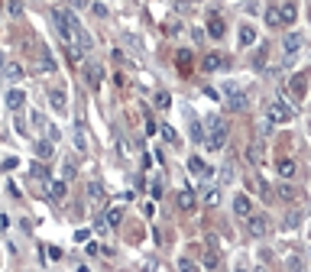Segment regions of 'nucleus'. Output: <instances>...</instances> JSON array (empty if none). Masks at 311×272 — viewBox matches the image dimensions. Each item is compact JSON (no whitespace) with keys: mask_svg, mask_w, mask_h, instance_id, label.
<instances>
[{"mask_svg":"<svg viewBox=\"0 0 311 272\" xmlns=\"http://www.w3.org/2000/svg\"><path fill=\"white\" fill-rule=\"evenodd\" d=\"M275 172H279V178H295V172H298V165H295V159H279L275 162Z\"/></svg>","mask_w":311,"mask_h":272,"instance_id":"nucleus-7","label":"nucleus"},{"mask_svg":"<svg viewBox=\"0 0 311 272\" xmlns=\"http://www.w3.org/2000/svg\"><path fill=\"white\" fill-rule=\"evenodd\" d=\"M175 65H179V72L185 75V72L191 68V52H188V49H179V55H175Z\"/></svg>","mask_w":311,"mask_h":272,"instance_id":"nucleus-20","label":"nucleus"},{"mask_svg":"<svg viewBox=\"0 0 311 272\" xmlns=\"http://www.w3.org/2000/svg\"><path fill=\"white\" fill-rule=\"evenodd\" d=\"M175 204H179L182 210H194V191L191 188H182L179 195H175Z\"/></svg>","mask_w":311,"mask_h":272,"instance_id":"nucleus-11","label":"nucleus"},{"mask_svg":"<svg viewBox=\"0 0 311 272\" xmlns=\"http://www.w3.org/2000/svg\"><path fill=\"white\" fill-rule=\"evenodd\" d=\"M120 221H123V210L120 207H110L107 214H104V224H107V227H117Z\"/></svg>","mask_w":311,"mask_h":272,"instance_id":"nucleus-23","label":"nucleus"},{"mask_svg":"<svg viewBox=\"0 0 311 272\" xmlns=\"http://www.w3.org/2000/svg\"><path fill=\"white\" fill-rule=\"evenodd\" d=\"M65 191H68L65 178H62V182H49V198L52 201H62V198H65Z\"/></svg>","mask_w":311,"mask_h":272,"instance_id":"nucleus-16","label":"nucleus"},{"mask_svg":"<svg viewBox=\"0 0 311 272\" xmlns=\"http://www.w3.org/2000/svg\"><path fill=\"white\" fill-rule=\"evenodd\" d=\"M30 175L33 178H49V169L42 162H30Z\"/></svg>","mask_w":311,"mask_h":272,"instance_id":"nucleus-26","label":"nucleus"},{"mask_svg":"<svg viewBox=\"0 0 311 272\" xmlns=\"http://www.w3.org/2000/svg\"><path fill=\"white\" fill-rule=\"evenodd\" d=\"M168 104H172L168 91H159V94H156V107H159V110H168Z\"/></svg>","mask_w":311,"mask_h":272,"instance_id":"nucleus-31","label":"nucleus"},{"mask_svg":"<svg viewBox=\"0 0 311 272\" xmlns=\"http://www.w3.org/2000/svg\"><path fill=\"white\" fill-rule=\"evenodd\" d=\"M295 16H298V7H295V4H282V20H286V23H295Z\"/></svg>","mask_w":311,"mask_h":272,"instance_id":"nucleus-24","label":"nucleus"},{"mask_svg":"<svg viewBox=\"0 0 311 272\" xmlns=\"http://www.w3.org/2000/svg\"><path fill=\"white\" fill-rule=\"evenodd\" d=\"M91 0H72V7H88Z\"/></svg>","mask_w":311,"mask_h":272,"instance_id":"nucleus-49","label":"nucleus"},{"mask_svg":"<svg viewBox=\"0 0 311 272\" xmlns=\"http://www.w3.org/2000/svg\"><path fill=\"white\" fill-rule=\"evenodd\" d=\"M49 104L55 110H65V91H62V87H52V91H49Z\"/></svg>","mask_w":311,"mask_h":272,"instance_id":"nucleus-19","label":"nucleus"},{"mask_svg":"<svg viewBox=\"0 0 311 272\" xmlns=\"http://www.w3.org/2000/svg\"><path fill=\"white\" fill-rule=\"evenodd\" d=\"M88 195H91L94 201H104V185L101 182H91V185H88Z\"/></svg>","mask_w":311,"mask_h":272,"instance_id":"nucleus-27","label":"nucleus"},{"mask_svg":"<svg viewBox=\"0 0 311 272\" xmlns=\"http://www.w3.org/2000/svg\"><path fill=\"white\" fill-rule=\"evenodd\" d=\"M149 195H153V198H162V182H153V185H149Z\"/></svg>","mask_w":311,"mask_h":272,"instance_id":"nucleus-42","label":"nucleus"},{"mask_svg":"<svg viewBox=\"0 0 311 272\" xmlns=\"http://www.w3.org/2000/svg\"><path fill=\"white\" fill-rule=\"evenodd\" d=\"M4 75H7V81H20V78H23L26 72H23V65H20V62H7Z\"/></svg>","mask_w":311,"mask_h":272,"instance_id":"nucleus-15","label":"nucleus"},{"mask_svg":"<svg viewBox=\"0 0 311 272\" xmlns=\"http://www.w3.org/2000/svg\"><path fill=\"white\" fill-rule=\"evenodd\" d=\"M16 165H20V159H16V156H7V159H4V169H7V172H13Z\"/></svg>","mask_w":311,"mask_h":272,"instance_id":"nucleus-37","label":"nucleus"},{"mask_svg":"<svg viewBox=\"0 0 311 272\" xmlns=\"http://www.w3.org/2000/svg\"><path fill=\"white\" fill-rule=\"evenodd\" d=\"M97 253H104V250L97 247V243H88V256H97Z\"/></svg>","mask_w":311,"mask_h":272,"instance_id":"nucleus-48","label":"nucleus"},{"mask_svg":"<svg viewBox=\"0 0 311 272\" xmlns=\"http://www.w3.org/2000/svg\"><path fill=\"white\" fill-rule=\"evenodd\" d=\"M224 68H227V58L224 55H220V52H208V55H204L201 58V72H224Z\"/></svg>","mask_w":311,"mask_h":272,"instance_id":"nucleus-3","label":"nucleus"},{"mask_svg":"<svg viewBox=\"0 0 311 272\" xmlns=\"http://www.w3.org/2000/svg\"><path fill=\"white\" fill-rule=\"evenodd\" d=\"M237 272H246V269H237Z\"/></svg>","mask_w":311,"mask_h":272,"instance_id":"nucleus-51","label":"nucleus"},{"mask_svg":"<svg viewBox=\"0 0 311 272\" xmlns=\"http://www.w3.org/2000/svg\"><path fill=\"white\" fill-rule=\"evenodd\" d=\"M208 127H211V133H208V146L211 153H217V149H224L227 146V136H230V127H227V120H220V117H214V120H208Z\"/></svg>","mask_w":311,"mask_h":272,"instance_id":"nucleus-1","label":"nucleus"},{"mask_svg":"<svg viewBox=\"0 0 311 272\" xmlns=\"http://www.w3.org/2000/svg\"><path fill=\"white\" fill-rule=\"evenodd\" d=\"M256 42V29L253 26H240V46H253Z\"/></svg>","mask_w":311,"mask_h":272,"instance_id":"nucleus-21","label":"nucleus"},{"mask_svg":"<svg viewBox=\"0 0 311 272\" xmlns=\"http://www.w3.org/2000/svg\"><path fill=\"white\" fill-rule=\"evenodd\" d=\"M75 175H78V169H75V162H65V165H62V178H65V182H72Z\"/></svg>","mask_w":311,"mask_h":272,"instance_id":"nucleus-33","label":"nucleus"},{"mask_svg":"<svg viewBox=\"0 0 311 272\" xmlns=\"http://www.w3.org/2000/svg\"><path fill=\"white\" fill-rule=\"evenodd\" d=\"M292 117H295V110L286 101H269V107H266V120H272V124H289Z\"/></svg>","mask_w":311,"mask_h":272,"instance_id":"nucleus-2","label":"nucleus"},{"mask_svg":"<svg viewBox=\"0 0 311 272\" xmlns=\"http://www.w3.org/2000/svg\"><path fill=\"white\" fill-rule=\"evenodd\" d=\"M30 120H33V124H36V127H46V120H42V113H30Z\"/></svg>","mask_w":311,"mask_h":272,"instance_id":"nucleus-47","label":"nucleus"},{"mask_svg":"<svg viewBox=\"0 0 311 272\" xmlns=\"http://www.w3.org/2000/svg\"><path fill=\"white\" fill-rule=\"evenodd\" d=\"M42 72H55V62H52V55H49V52L42 55Z\"/></svg>","mask_w":311,"mask_h":272,"instance_id":"nucleus-36","label":"nucleus"},{"mask_svg":"<svg viewBox=\"0 0 311 272\" xmlns=\"http://www.w3.org/2000/svg\"><path fill=\"white\" fill-rule=\"evenodd\" d=\"M301 42H305V39H301V33H289V36H286V42H282V49H286V55H289V58H292V55H298Z\"/></svg>","mask_w":311,"mask_h":272,"instance_id":"nucleus-8","label":"nucleus"},{"mask_svg":"<svg viewBox=\"0 0 311 272\" xmlns=\"http://www.w3.org/2000/svg\"><path fill=\"white\" fill-rule=\"evenodd\" d=\"M188 169H191V175H204V178H211V169L198 159V156H191V159H188Z\"/></svg>","mask_w":311,"mask_h":272,"instance_id":"nucleus-18","label":"nucleus"},{"mask_svg":"<svg viewBox=\"0 0 311 272\" xmlns=\"http://www.w3.org/2000/svg\"><path fill=\"white\" fill-rule=\"evenodd\" d=\"M224 94H227V107H230V110H243V107H246V94L240 91V87L227 84V87H224Z\"/></svg>","mask_w":311,"mask_h":272,"instance_id":"nucleus-4","label":"nucleus"},{"mask_svg":"<svg viewBox=\"0 0 311 272\" xmlns=\"http://www.w3.org/2000/svg\"><path fill=\"white\" fill-rule=\"evenodd\" d=\"M59 127H46V139H52V143H59Z\"/></svg>","mask_w":311,"mask_h":272,"instance_id":"nucleus-40","label":"nucleus"},{"mask_svg":"<svg viewBox=\"0 0 311 272\" xmlns=\"http://www.w3.org/2000/svg\"><path fill=\"white\" fill-rule=\"evenodd\" d=\"M75 149H81V153H84V136H81V130H75Z\"/></svg>","mask_w":311,"mask_h":272,"instance_id":"nucleus-45","label":"nucleus"},{"mask_svg":"<svg viewBox=\"0 0 311 272\" xmlns=\"http://www.w3.org/2000/svg\"><path fill=\"white\" fill-rule=\"evenodd\" d=\"M91 240V230H75V243H88Z\"/></svg>","mask_w":311,"mask_h":272,"instance_id":"nucleus-39","label":"nucleus"},{"mask_svg":"<svg viewBox=\"0 0 311 272\" xmlns=\"http://www.w3.org/2000/svg\"><path fill=\"white\" fill-rule=\"evenodd\" d=\"M7 10H10V16H20L23 13V4H20V0H7Z\"/></svg>","mask_w":311,"mask_h":272,"instance_id":"nucleus-34","label":"nucleus"},{"mask_svg":"<svg viewBox=\"0 0 311 272\" xmlns=\"http://www.w3.org/2000/svg\"><path fill=\"white\" fill-rule=\"evenodd\" d=\"M275 195H279L282 201H292V198H295V188H292V185H279V188H275Z\"/></svg>","mask_w":311,"mask_h":272,"instance_id":"nucleus-30","label":"nucleus"},{"mask_svg":"<svg viewBox=\"0 0 311 272\" xmlns=\"http://www.w3.org/2000/svg\"><path fill=\"white\" fill-rule=\"evenodd\" d=\"M36 156H39V162H46V159H52V156H55V143H52V139H39L36 146Z\"/></svg>","mask_w":311,"mask_h":272,"instance_id":"nucleus-9","label":"nucleus"},{"mask_svg":"<svg viewBox=\"0 0 311 272\" xmlns=\"http://www.w3.org/2000/svg\"><path fill=\"white\" fill-rule=\"evenodd\" d=\"M266 26H272V29L286 26V20H282V7H266Z\"/></svg>","mask_w":311,"mask_h":272,"instance_id":"nucleus-10","label":"nucleus"},{"mask_svg":"<svg viewBox=\"0 0 311 272\" xmlns=\"http://www.w3.org/2000/svg\"><path fill=\"white\" fill-rule=\"evenodd\" d=\"M289 87H292V94H295V98H305V87H308V78L305 75H295L289 81Z\"/></svg>","mask_w":311,"mask_h":272,"instance_id":"nucleus-14","label":"nucleus"},{"mask_svg":"<svg viewBox=\"0 0 311 272\" xmlns=\"http://www.w3.org/2000/svg\"><path fill=\"white\" fill-rule=\"evenodd\" d=\"M191 139H194V143H208V136H204V127L198 124V120H191Z\"/></svg>","mask_w":311,"mask_h":272,"instance_id":"nucleus-25","label":"nucleus"},{"mask_svg":"<svg viewBox=\"0 0 311 272\" xmlns=\"http://www.w3.org/2000/svg\"><path fill=\"white\" fill-rule=\"evenodd\" d=\"M253 65H256V68H263V65H266V46H263L260 52H256V58H253Z\"/></svg>","mask_w":311,"mask_h":272,"instance_id":"nucleus-38","label":"nucleus"},{"mask_svg":"<svg viewBox=\"0 0 311 272\" xmlns=\"http://www.w3.org/2000/svg\"><path fill=\"white\" fill-rule=\"evenodd\" d=\"M78 272H91V269H88V266H78Z\"/></svg>","mask_w":311,"mask_h":272,"instance_id":"nucleus-50","label":"nucleus"},{"mask_svg":"<svg viewBox=\"0 0 311 272\" xmlns=\"http://www.w3.org/2000/svg\"><path fill=\"white\" fill-rule=\"evenodd\" d=\"M23 104H26V94L20 91V87H13V91H7V107H10V110H20Z\"/></svg>","mask_w":311,"mask_h":272,"instance_id":"nucleus-13","label":"nucleus"},{"mask_svg":"<svg viewBox=\"0 0 311 272\" xmlns=\"http://www.w3.org/2000/svg\"><path fill=\"white\" fill-rule=\"evenodd\" d=\"M301 224V214H298V210H295V214H289L286 217V227H298Z\"/></svg>","mask_w":311,"mask_h":272,"instance_id":"nucleus-41","label":"nucleus"},{"mask_svg":"<svg viewBox=\"0 0 311 272\" xmlns=\"http://www.w3.org/2000/svg\"><path fill=\"white\" fill-rule=\"evenodd\" d=\"M201 201H204V204H208V207H214L217 201H220V188H214V185H208V188L201 191Z\"/></svg>","mask_w":311,"mask_h":272,"instance_id":"nucleus-17","label":"nucleus"},{"mask_svg":"<svg viewBox=\"0 0 311 272\" xmlns=\"http://www.w3.org/2000/svg\"><path fill=\"white\" fill-rule=\"evenodd\" d=\"M204 266H211V269L217 266V256H214V253H208V256H204Z\"/></svg>","mask_w":311,"mask_h":272,"instance_id":"nucleus-46","label":"nucleus"},{"mask_svg":"<svg viewBox=\"0 0 311 272\" xmlns=\"http://www.w3.org/2000/svg\"><path fill=\"white\" fill-rule=\"evenodd\" d=\"M179 272H198V262H194V259H179Z\"/></svg>","mask_w":311,"mask_h":272,"instance_id":"nucleus-32","label":"nucleus"},{"mask_svg":"<svg viewBox=\"0 0 311 272\" xmlns=\"http://www.w3.org/2000/svg\"><path fill=\"white\" fill-rule=\"evenodd\" d=\"M46 253H49V259H55V262L62 259V250L59 247H46Z\"/></svg>","mask_w":311,"mask_h":272,"instance_id":"nucleus-43","label":"nucleus"},{"mask_svg":"<svg viewBox=\"0 0 311 272\" xmlns=\"http://www.w3.org/2000/svg\"><path fill=\"white\" fill-rule=\"evenodd\" d=\"M84 72H88V84L91 87L101 84V65H84Z\"/></svg>","mask_w":311,"mask_h":272,"instance_id":"nucleus-22","label":"nucleus"},{"mask_svg":"<svg viewBox=\"0 0 311 272\" xmlns=\"http://www.w3.org/2000/svg\"><path fill=\"white\" fill-rule=\"evenodd\" d=\"M91 10H94V16H107V7L104 4H91Z\"/></svg>","mask_w":311,"mask_h":272,"instance_id":"nucleus-44","label":"nucleus"},{"mask_svg":"<svg viewBox=\"0 0 311 272\" xmlns=\"http://www.w3.org/2000/svg\"><path fill=\"white\" fill-rule=\"evenodd\" d=\"M246 221H250V233H253V236H263L266 230H269V221H266V217H260V214L246 217Z\"/></svg>","mask_w":311,"mask_h":272,"instance_id":"nucleus-12","label":"nucleus"},{"mask_svg":"<svg viewBox=\"0 0 311 272\" xmlns=\"http://www.w3.org/2000/svg\"><path fill=\"white\" fill-rule=\"evenodd\" d=\"M246 159H250L253 165H260V162H263V153H260V146H256V143L246 149Z\"/></svg>","mask_w":311,"mask_h":272,"instance_id":"nucleus-29","label":"nucleus"},{"mask_svg":"<svg viewBox=\"0 0 311 272\" xmlns=\"http://www.w3.org/2000/svg\"><path fill=\"white\" fill-rule=\"evenodd\" d=\"M224 33H227V26L220 20V13H211L208 16V36L211 39H224Z\"/></svg>","mask_w":311,"mask_h":272,"instance_id":"nucleus-5","label":"nucleus"},{"mask_svg":"<svg viewBox=\"0 0 311 272\" xmlns=\"http://www.w3.org/2000/svg\"><path fill=\"white\" fill-rule=\"evenodd\" d=\"M159 133H162V139H165V143H179V136H175V130L168 127V124H162V127H159Z\"/></svg>","mask_w":311,"mask_h":272,"instance_id":"nucleus-28","label":"nucleus"},{"mask_svg":"<svg viewBox=\"0 0 311 272\" xmlns=\"http://www.w3.org/2000/svg\"><path fill=\"white\" fill-rule=\"evenodd\" d=\"M220 182H234V162H227L224 169H220Z\"/></svg>","mask_w":311,"mask_h":272,"instance_id":"nucleus-35","label":"nucleus"},{"mask_svg":"<svg viewBox=\"0 0 311 272\" xmlns=\"http://www.w3.org/2000/svg\"><path fill=\"white\" fill-rule=\"evenodd\" d=\"M234 214H237V217H253V201H250V195H237V198H234Z\"/></svg>","mask_w":311,"mask_h":272,"instance_id":"nucleus-6","label":"nucleus"}]
</instances>
